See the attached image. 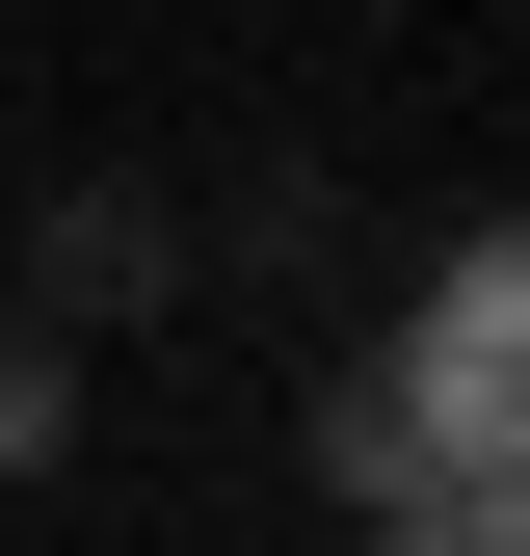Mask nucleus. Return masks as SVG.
<instances>
[{
  "mask_svg": "<svg viewBox=\"0 0 530 556\" xmlns=\"http://www.w3.org/2000/svg\"><path fill=\"white\" fill-rule=\"evenodd\" d=\"M371 556H530V477H398Z\"/></svg>",
  "mask_w": 530,
  "mask_h": 556,
  "instance_id": "obj_3",
  "label": "nucleus"
},
{
  "mask_svg": "<svg viewBox=\"0 0 530 556\" xmlns=\"http://www.w3.org/2000/svg\"><path fill=\"white\" fill-rule=\"evenodd\" d=\"M345 397L398 425V477H530V292H504V239H451Z\"/></svg>",
  "mask_w": 530,
  "mask_h": 556,
  "instance_id": "obj_1",
  "label": "nucleus"
},
{
  "mask_svg": "<svg viewBox=\"0 0 530 556\" xmlns=\"http://www.w3.org/2000/svg\"><path fill=\"white\" fill-rule=\"evenodd\" d=\"M53 451H80V344H53L27 292H0V504H27V477H53Z\"/></svg>",
  "mask_w": 530,
  "mask_h": 556,
  "instance_id": "obj_2",
  "label": "nucleus"
}]
</instances>
